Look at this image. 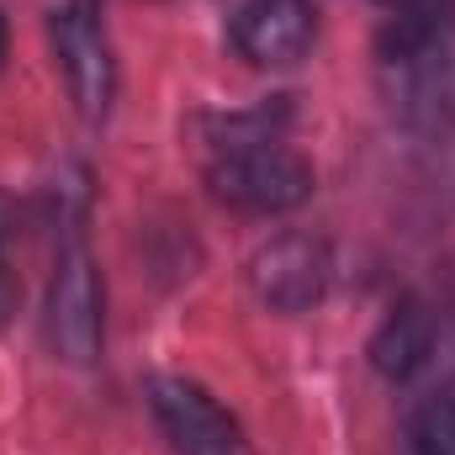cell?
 Returning a JSON list of instances; mask_svg holds the SVG:
<instances>
[{"label":"cell","mask_w":455,"mask_h":455,"mask_svg":"<svg viewBox=\"0 0 455 455\" xmlns=\"http://www.w3.org/2000/svg\"><path fill=\"white\" fill-rule=\"evenodd\" d=\"M212 196L243 218H281L313 196V164L270 127V112L233 116L207 159Z\"/></svg>","instance_id":"6da1fadb"},{"label":"cell","mask_w":455,"mask_h":455,"mask_svg":"<svg viewBox=\"0 0 455 455\" xmlns=\"http://www.w3.org/2000/svg\"><path fill=\"white\" fill-rule=\"evenodd\" d=\"M381 85L408 122H445L455 112V5H397L381 32Z\"/></svg>","instance_id":"7a4b0ae2"},{"label":"cell","mask_w":455,"mask_h":455,"mask_svg":"<svg viewBox=\"0 0 455 455\" xmlns=\"http://www.w3.org/2000/svg\"><path fill=\"white\" fill-rule=\"evenodd\" d=\"M107 334V297H101V275L96 259L85 249V238H69L53 259V281H48V339L64 360L91 365L101 355Z\"/></svg>","instance_id":"3957f363"},{"label":"cell","mask_w":455,"mask_h":455,"mask_svg":"<svg viewBox=\"0 0 455 455\" xmlns=\"http://www.w3.org/2000/svg\"><path fill=\"white\" fill-rule=\"evenodd\" d=\"M53 53H59V69H64L75 107L91 122H101L116 96V59L107 43L101 0H64L53 11Z\"/></svg>","instance_id":"277c9868"},{"label":"cell","mask_w":455,"mask_h":455,"mask_svg":"<svg viewBox=\"0 0 455 455\" xmlns=\"http://www.w3.org/2000/svg\"><path fill=\"white\" fill-rule=\"evenodd\" d=\"M148 408H154V419H159L175 455H254L238 419L207 387H196L186 376H154L148 381Z\"/></svg>","instance_id":"5b68a950"},{"label":"cell","mask_w":455,"mask_h":455,"mask_svg":"<svg viewBox=\"0 0 455 455\" xmlns=\"http://www.w3.org/2000/svg\"><path fill=\"white\" fill-rule=\"evenodd\" d=\"M318 21L307 0H243L233 11V48L259 69H286L313 53Z\"/></svg>","instance_id":"8992f818"},{"label":"cell","mask_w":455,"mask_h":455,"mask_svg":"<svg viewBox=\"0 0 455 455\" xmlns=\"http://www.w3.org/2000/svg\"><path fill=\"white\" fill-rule=\"evenodd\" d=\"M323 286H329V254L302 233H286V238H275L270 249L254 254V291L275 313L313 307L323 297Z\"/></svg>","instance_id":"52a82bcc"},{"label":"cell","mask_w":455,"mask_h":455,"mask_svg":"<svg viewBox=\"0 0 455 455\" xmlns=\"http://www.w3.org/2000/svg\"><path fill=\"white\" fill-rule=\"evenodd\" d=\"M429 349H435V318H429L419 302H403V307H392L387 323L376 329V339H371V360H376L381 376L408 381L413 371L429 365Z\"/></svg>","instance_id":"ba28073f"},{"label":"cell","mask_w":455,"mask_h":455,"mask_svg":"<svg viewBox=\"0 0 455 455\" xmlns=\"http://www.w3.org/2000/svg\"><path fill=\"white\" fill-rule=\"evenodd\" d=\"M413 455H455V381L435 387L413 413Z\"/></svg>","instance_id":"9c48e42d"},{"label":"cell","mask_w":455,"mask_h":455,"mask_svg":"<svg viewBox=\"0 0 455 455\" xmlns=\"http://www.w3.org/2000/svg\"><path fill=\"white\" fill-rule=\"evenodd\" d=\"M16 307V270H11V254H5V233H0V329Z\"/></svg>","instance_id":"30bf717a"},{"label":"cell","mask_w":455,"mask_h":455,"mask_svg":"<svg viewBox=\"0 0 455 455\" xmlns=\"http://www.w3.org/2000/svg\"><path fill=\"white\" fill-rule=\"evenodd\" d=\"M5 53H11V21H5V11H0V69H5Z\"/></svg>","instance_id":"8fae6325"}]
</instances>
